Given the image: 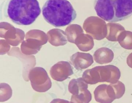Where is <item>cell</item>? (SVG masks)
<instances>
[{"label":"cell","mask_w":132,"mask_h":103,"mask_svg":"<svg viewBox=\"0 0 132 103\" xmlns=\"http://www.w3.org/2000/svg\"><path fill=\"white\" fill-rule=\"evenodd\" d=\"M50 72L53 79L61 82L73 74V68L67 61H59L52 67Z\"/></svg>","instance_id":"obj_7"},{"label":"cell","mask_w":132,"mask_h":103,"mask_svg":"<svg viewBox=\"0 0 132 103\" xmlns=\"http://www.w3.org/2000/svg\"><path fill=\"white\" fill-rule=\"evenodd\" d=\"M71 64L78 70H81L93 63V58L89 53L77 52L71 57Z\"/></svg>","instance_id":"obj_9"},{"label":"cell","mask_w":132,"mask_h":103,"mask_svg":"<svg viewBox=\"0 0 132 103\" xmlns=\"http://www.w3.org/2000/svg\"><path fill=\"white\" fill-rule=\"evenodd\" d=\"M95 100L100 103H112L116 99L115 90L111 84H101L94 91Z\"/></svg>","instance_id":"obj_8"},{"label":"cell","mask_w":132,"mask_h":103,"mask_svg":"<svg viewBox=\"0 0 132 103\" xmlns=\"http://www.w3.org/2000/svg\"><path fill=\"white\" fill-rule=\"evenodd\" d=\"M127 63L129 67L132 68V53L130 54L127 57Z\"/></svg>","instance_id":"obj_18"},{"label":"cell","mask_w":132,"mask_h":103,"mask_svg":"<svg viewBox=\"0 0 132 103\" xmlns=\"http://www.w3.org/2000/svg\"><path fill=\"white\" fill-rule=\"evenodd\" d=\"M117 41L124 49L132 50V32L126 30L123 31L119 36Z\"/></svg>","instance_id":"obj_13"},{"label":"cell","mask_w":132,"mask_h":103,"mask_svg":"<svg viewBox=\"0 0 132 103\" xmlns=\"http://www.w3.org/2000/svg\"><path fill=\"white\" fill-rule=\"evenodd\" d=\"M42 11L46 22L55 27L69 25L77 17L76 11L68 0H47Z\"/></svg>","instance_id":"obj_2"},{"label":"cell","mask_w":132,"mask_h":103,"mask_svg":"<svg viewBox=\"0 0 132 103\" xmlns=\"http://www.w3.org/2000/svg\"><path fill=\"white\" fill-rule=\"evenodd\" d=\"M94 6L97 15L109 23L125 20L132 15V0H95Z\"/></svg>","instance_id":"obj_3"},{"label":"cell","mask_w":132,"mask_h":103,"mask_svg":"<svg viewBox=\"0 0 132 103\" xmlns=\"http://www.w3.org/2000/svg\"><path fill=\"white\" fill-rule=\"evenodd\" d=\"M93 57L94 60L97 63L104 64L112 61L114 58V53L109 48L102 47L96 51Z\"/></svg>","instance_id":"obj_10"},{"label":"cell","mask_w":132,"mask_h":103,"mask_svg":"<svg viewBox=\"0 0 132 103\" xmlns=\"http://www.w3.org/2000/svg\"><path fill=\"white\" fill-rule=\"evenodd\" d=\"M0 101H6L11 97L13 90L9 84L6 83L0 84Z\"/></svg>","instance_id":"obj_14"},{"label":"cell","mask_w":132,"mask_h":103,"mask_svg":"<svg viewBox=\"0 0 132 103\" xmlns=\"http://www.w3.org/2000/svg\"><path fill=\"white\" fill-rule=\"evenodd\" d=\"M107 33L106 39L112 42L118 41L119 36L122 32L125 31L122 26L118 23H109L106 24Z\"/></svg>","instance_id":"obj_12"},{"label":"cell","mask_w":132,"mask_h":103,"mask_svg":"<svg viewBox=\"0 0 132 103\" xmlns=\"http://www.w3.org/2000/svg\"><path fill=\"white\" fill-rule=\"evenodd\" d=\"M28 77L33 89L37 92H45L51 88V80L43 68H32L29 71Z\"/></svg>","instance_id":"obj_5"},{"label":"cell","mask_w":132,"mask_h":103,"mask_svg":"<svg viewBox=\"0 0 132 103\" xmlns=\"http://www.w3.org/2000/svg\"><path fill=\"white\" fill-rule=\"evenodd\" d=\"M50 103H73L71 101H68L64 99L56 98L52 100Z\"/></svg>","instance_id":"obj_17"},{"label":"cell","mask_w":132,"mask_h":103,"mask_svg":"<svg viewBox=\"0 0 132 103\" xmlns=\"http://www.w3.org/2000/svg\"><path fill=\"white\" fill-rule=\"evenodd\" d=\"M86 31L95 40H101L106 37L107 25L105 21L97 16L89 17L86 21Z\"/></svg>","instance_id":"obj_6"},{"label":"cell","mask_w":132,"mask_h":103,"mask_svg":"<svg viewBox=\"0 0 132 103\" xmlns=\"http://www.w3.org/2000/svg\"><path fill=\"white\" fill-rule=\"evenodd\" d=\"M92 99V94L88 90L79 95H72L71 100L73 103H89Z\"/></svg>","instance_id":"obj_15"},{"label":"cell","mask_w":132,"mask_h":103,"mask_svg":"<svg viewBox=\"0 0 132 103\" xmlns=\"http://www.w3.org/2000/svg\"><path fill=\"white\" fill-rule=\"evenodd\" d=\"M88 84L82 78L73 79L70 81L68 86L69 92L73 95H79L88 90Z\"/></svg>","instance_id":"obj_11"},{"label":"cell","mask_w":132,"mask_h":103,"mask_svg":"<svg viewBox=\"0 0 132 103\" xmlns=\"http://www.w3.org/2000/svg\"><path fill=\"white\" fill-rule=\"evenodd\" d=\"M121 76L119 69L113 65L97 66L84 71L82 78L87 84L94 85L100 82L116 83Z\"/></svg>","instance_id":"obj_4"},{"label":"cell","mask_w":132,"mask_h":103,"mask_svg":"<svg viewBox=\"0 0 132 103\" xmlns=\"http://www.w3.org/2000/svg\"><path fill=\"white\" fill-rule=\"evenodd\" d=\"M111 84L115 90L117 99L121 98L125 92V86L124 84L119 81H118L116 83Z\"/></svg>","instance_id":"obj_16"},{"label":"cell","mask_w":132,"mask_h":103,"mask_svg":"<svg viewBox=\"0 0 132 103\" xmlns=\"http://www.w3.org/2000/svg\"><path fill=\"white\" fill-rule=\"evenodd\" d=\"M37 0H7L4 8L5 16L18 25H31L40 14Z\"/></svg>","instance_id":"obj_1"}]
</instances>
